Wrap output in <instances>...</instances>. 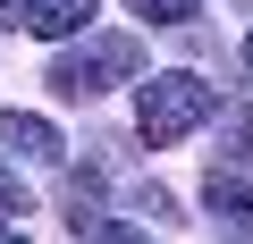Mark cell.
Masks as SVG:
<instances>
[{
    "label": "cell",
    "mask_w": 253,
    "mask_h": 244,
    "mask_svg": "<svg viewBox=\"0 0 253 244\" xmlns=\"http://www.w3.org/2000/svg\"><path fill=\"white\" fill-rule=\"evenodd\" d=\"M211 109H219V84H203V76L169 68V76H152V84H144V101H135V135H144V143L161 152V143L194 135Z\"/></svg>",
    "instance_id": "cell-1"
},
{
    "label": "cell",
    "mask_w": 253,
    "mask_h": 244,
    "mask_svg": "<svg viewBox=\"0 0 253 244\" xmlns=\"http://www.w3.org/2000/svg\"><path fill=\"white\" fill-rule=\"evenodd\" d=\"M135 68H144V42H135V34H93L84 51H59V59H51V93H59V101H93V93L126 84Z\"/></svg>",
    "instance_id": "cell-2"
},
{
    "label": "cell",
    "mask_w": 253,
    "mask_h": 244,
    "mask_svg": "<svg viewBox=\"0 0 253 244\" xmlns=\"http://www.w3.org/2000/svg\"><path fill=\"white\" fill-rule=\"evenodd\" d=\"M203 202H211V219H219V227H228L236 244H253V177H245L236 160L203 177Z\"/></svg>",
    "instance_id": "cell-3"
},
{
    "label": "cell",
    "mask_w": 253,
    "mask_h": 244,
    "mask_svg": "<svg viewBox=\"0 0 253 244\" xmlns=\"http://www.w3.org/2000/svg\"><path fill=\"white\" fill-rule=\"evenodd\" d=\"M93 9H101V0H17V26L42 34V42H68V34L93 26Z\"/></svg>",
    "instance_id": "cell-4"
},
{
    "label": "cell",
    "mask_w": 253,
    "mask_h": 244,
    "mask_svg": "<svg viewBox=\"0 0 253 244\" xmlns=\"http://www.w3.org/2000/svg\"><path fill=\"white\" fill-rule=\"evenodd\" d=\"M0 143L26 152V160H68L59 127H51V118H34V109H0Z\"/></svg>",
    "instance_id": "cell-5"
},
{
    "label": "cell",
    "mask_w": 253,
    "mask_h": 244,
    "mask_svg": "<svg viewBox=\"0 0 253 244\" xmlns=\"http://www.w3.org/2000/svg\"><path fill=\"white\" fill-rule=\"evenodd\" d=\"M68 227H76V244H144L135 227H118V219H101V210H68Z\"/></svg>",
    "instance_id": "cell-6"
},
{
    "label": "cell",
    "mask_w": 253,
    "mask_h": 244,
    "mask_svg": "<svg viewBox=\"0 0 253 244\" xmlns=\"http://www.w3.org/2000/svg\"><path fill=\"white\" fill-rule=\"evenodd\" d=\"M135 17H152V26H186V17H203V0H126Z\"/></svg>",
    "instance_id": "cell-7"
},
{
    "label": "cell",
    "mask_w": 253,
    "mask_h": 244,
    "mask_svg": "<svg viewBox=\"0 0 253 244\" xmlns=\"http://www.w3.org/2000/svg\"><path fill=\"white\" fill-rule=\"evenodd\" d=\"M0 210H17V219H26V185H17V169H9V160H0Z\"/></svg>",
    "instance_id": "cell-8"
},
{
    "label": "cell",
    "mask_w": 253,
    "mask_h": 244,
    "mask_svg": "<svg viewBox=\"0 0 253 244\" xmlns=\"http://www.w3.org/2000/svg\"><path fill=\"white\" fill-rule=\"evenodd\" d=\"M0 244H26V236H9V227H0Z\"/></svg>",
    "instance_id": "cell-9"
},
{
    "label": "cell",
    "mask_w": 253,
    "mask_h": 244,
    "mask_svg": "<svg viewBox=\"0 0 253 244\" xmlns=\"http://www.w3.org/2000/svg\"><path fill=\"white\" fill-rule=\"evenodd\" d=\"M245 68H253V34H245Z\"/></svg>",
    "instance_id": "cell-10"
}]
</instances>
